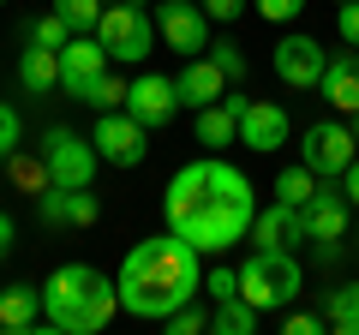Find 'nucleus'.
Listing matches in <instances>:
<instances>
[{"label": "nucleus", "mask_w": 359, "mask_h": 335, "mask_svg": "<svg viewBox=\"0 0 359 335\" xmlns=\"http://www.w3.org/2000/svg\"><path fill=\"white\" fill-rule=\"evenodd\" d=\"M162 210H168V228L180 240H192L198 252H228L252 233L257 198L240 168H228L222 156H204V162H186L168 180Z\"/></svg>", "instance_id": "1"}, {"label": "nucleus", "mask_w": 359, "mask_h": 335, "mask_svg": "<svg viewBox=\"0 0 359 335\" xmlns=\"http://www.w3.org/2000/svg\"><path fill=\"white\" fill-rule=\"evenodd\" d=\"M198 287H204V252H198L192 240H180L174 228L138 240L126 252V264H120V275H114L120 311L150 317V323H162L168 311H180L186 299H198Z\"/></svg>", "instance_id": "2"}, {"label": "nucleus", "mask_w": 359, "mask_h": 335, "mask_svg": "<svg viewBox=\"0 0 359 335\" xmlns=\"http://www.w3.org/2000/svg\"><path fill=\"white\" fill-rule=\"evenodd\" d=\"M114 311H120L114 282L90 264H60L42 282V317H48L54 335H96Z\"/></svg>", "instance_id": "3"}, {"label": "nucleus", "mask_w": 359, "mask_h": 335, "mask_svg": "<svg viewBox=\"0 0 359 335\" xmlns=\"http://www.w3.org/2000/svg\"><path fill=\"white\" fill-rule=\"evenodd\" d=\"M240 299L264 317V311H276V306H294L299 299V264H294V252H264L257 245L252 258L240 264Z\"/></svg>", "instance_id": "4"}, {"label": "nucleus", "mask_w": 359, "mask_h": 335, "mask_svg": "<svg viewBox=\"0 0 359 335\" xmlns=\"http://www.w3.org/2000/svg\"><path fill=\"white\" fill-rule=\"evenodd\" d=\"M96 42L108 48V60H114V66L150 60V48H156V18H150V6H132V0L102 6V18H96Z\"/></svg>", "instance_id": "5"}, {"label": "nucleus", "mask_w": 359, "mask_h": 335, "mask_svg": "<svg viewBox=\"0 0 359 335\" xmlns=\"http://www.w3.org/2000/svg\"><path fill=\"white\" fill-rule=\"evenodd\" d=\"M96 144L90 138H78V132H66V126H54L48 138H42V168H48V186H66V192H78V186H90L96 180Z\"/></svg>", "instance_id": "6"}, {"label": "nucleus", "mask_w": 359, "mask_h": 335, "mask_svg": "<svg viewBox=\"0 0 359 335\" xmlns=\"http://www.w3.org/2000/svg\"><path fill=\"white\" fill-rule=\"evenodd\" d=\"M353 156H359V144H353V132H347V120H318V126L299 132V162H306L318 180H341Z\"/></svg>", "instance_id": "7"}, {"label": "nucleus", "mask_w": 359, "mask_h": 335, "mask_svg": "<svg viewBox=\"0 0 359 335\" xmlns=\"http://www.w3.org/2000/svg\"><path fill=\"white\" fill-rule=\"evenodd\" d=\"M90 144H96V156H102V162L138 168L144 156H150V126H138L126 108H108V114L96 120V132H90Z\"/></svg>", "instance_id": "8"}, {"label": "nucleus", "mask_w": 359, "mask_h": 335, "mask_svg": "<svg viewBox=\"0 0 359 335\" xmlns=\"http://www.w3.org/2000/svg\"><path fill=\"white\" fill-rule=\"evenodd\" d=\"M299 221H306V240L318 245V258H335V240L347 233V192H335L330 180L299 204Z\"/></svg>", "instance_id": "9"}, {"label": "nucleus", "mask_w": 359, "mask_h": 335, "mask_svg": "<svg viewBox=\"0 0 359 335\" xmlns=\"http://www.w3.org/2000/svg\"><path fill=\"white\" fill-rule=\"evenodd\" d=\"M150 18H156V36H162L174 54H204V48H210V13H204V6L162 0Z\"/></svg>", "instance_id": "10"}, {"label": "nucleus", "mask_w": 359, "mask_h": 335, "mask_svg": "<svg viewBox=\"0 0 359 335\" xmlns=\"http://www.w3.org/2000/svg\"><path fill=\"white\" fill-rule=\"evenodd\" d=\"M108 66L114 60H108V48L96 42V30H78V36L60 48V90L72 96V102H84V90L108 72Z\"/></svg>", "instance_id": "11"}, {"label": "nucleus", "mask_w": 359, "mask_h": 335, "mask_svg": "<svg viewBox=\"0 0 359 335\" xmlns=\"http://www.w3.org/2000/svg\"><path fill=\"white\" fill-rule=\"evenodd\" d=\"M126 114L138 120V126H168V120L180 114V96H174V78H162V72H138L126 84Z\"/></svg>", "instance_id": "12"}, {"label": "nucleus", "mask_w": 359, "mask_h": 335, "mask_svg": "<svg viewBox=\"0 0 359 335\" xmlns=\"http://www.w3.org/2000/svg\"><path fill=\"white\" fill-rule=\"evenodd\" d=\"M276 78H282L287 90H318L323 78V42L318 36H282L276 42Z\"/></svg>", "instance_id": "13"}, {"label": "nucleus", "mask_w": 359, "mask_h": 335, "mask_svg": "<svg viewBox=\"0 0 359 335\" xmlns=\"http://www.w3.org/2000/svg\"><path fill=\"white\" fill-rule=\"evenodd\" d=\"M252 245H264V252H294V245H306V221H299V210L294 204H276L269 210H257L252 216Z\"/></svg>", "instance_id": "14"}, {"label": "nucleus", "mask_w": 359, "mask_h": 335, "mask_svg": "<svg viewBox=\"0 0 359 335\" xmlns=\"http://www.w3.org/2000/svg\"><path fill=\"white\" fill-rule=\"evenodd\" d=\"M240 144L245 150H282L287 144V108L282 102H245L240 108Z\"/></svg>", "instance_id": "15"}, {"label": "nucleus", "mask_w": 359, "mask_h": 335, "mask_svg": "<svg viewBox=\"0 0 359 335\" xmlns=\"http://www.w3.org/2000/svg\"><path fill=\"white\" fill-rule=\"evenodd\" d=\"M222 90H228V78H222V66L210 60V54L186 60V66H180V78H174V96H180V108H204V102H222Z\"/></svg>", "instance_id": "16"}, {"label": "nucleus", "mask_w": 359, "mask_h": 335, "mask_svg": "<svg viewBox=\"0 0 359 335\" xmlns=\"http://www.w3.org/2000/svg\"><path fill=\"white\" fill-rule=\"evenodd\" d=\"M318 90H323V102H330L335 114H359V48H353V54H335V60H323Z\"/></svg>", "instance_id": "17"}, {"label": "nucleus", "mask_w": 359, "mask_h": 335, "mask_svg": "<svg viewBox=\"0 0 359 335\" xmlns=\"http://www.w3.org/2000/svg\"><path fill=\"white\" fill-rule=\"evenodd\" d=\"M0 329L6 335L48 329V317H42V287H0Z\"/></svg>", "instance_id": "18"}, {"label": "nucleus", "mask_w": 359, "mask_h": 335, "mask_svg": "<svg viewBox=\"0 0 359 335\" xmlns=\"http://www.w3.org/2000/svg\"><path fill=\"white\" fill-rule=\"evenodd\" d=\"M233 138H240V114H233L228 102H204L198 108V144H204V150H228Z\"/></svg>", "instance_id": "19"}, {"label": "nucleus", "mask_w": 359, "mask_h": 335, "mask_svg": "<svg viewBox=\"0 0 359 335\" xmlns=\"http://www.w3.org/2000/svg\"><path fill=\"white\" fill-rule=\"evenodd\" d=\"M18 84H25L30 96L54 90V84H60V54H54V48H36V42H30V54L18 60Z\"/></svg>", "instance_id": "20"}, {"label": "nucleus", "mask_w": 359, "mask_h": 335, "mask_svg": "<svg viewBox=\"0 0 359 335\" xmlns=\"http://www.w3.org/2000/svg\"><path fill=\"white\" fill-rule=\"evenodd\" d=\"M323 323H330L335 335H359V282H341L330 294V306H323Z\"/></svg>", "instance_id": "21"}, {"label": "nucleus", "mask_w": 359, "mask_h": 335, "mask_svg": "<svg viewBox=\"0 0 359 335\" xmlns=\"http://www.w3.org/2000/svg\"><path fill=\"white\" fill-rule=\"evenodd\" d=\"M210 329H216V335H252L257 329V311L233 294V299H222V306L210 311Z\"/></svg>", "instance_id": "22"}, {"label": "nucleus", "mask_w": 359, "mask_h": 335, "mask_svg": "<svg viewBox=\"0 0 359 335\" xmlns=\"http://www.w3.org/2000/svg\"><path fill=\"white\" fill-rule=\"evenodd\" d=\"M311 192H318V174H311L306 162H299V168H282V174H276V198H282V204H294V210H299Z\"/></svg>", "instance_id": "23"}, {"label": "nucleus", "mask_w": 359, "mask_h": 335, "mask_svg": "<svg viewBox=\"0 0 359 335\" xmlns=\"http://www.w3.org/2000/svg\"><path fill=\"white\" fill-rule=\"evenodd\" d=\"M84 102L96 108V114H108V108H126V78H114V72H102L96 84L84 90Z\"/></svg>", "instance_id": "24"}, {"label": "nucleus", "mask_w": 359, "mask_h": 335, "mask_svg": "<svg viewBox=\"0 0 359 335\" xmlns=\"http://www.w3.org/2000/svg\"><path fill=\"white\" fill-rule=\"evenodd\" d=\"M72 36H78V30L66 25L60 13H48V18H36V30H30V42H36V48H54V54H60L66 42H72Z\"/></svg>", "instance_id": "25"}, {"label": "nucleus", "mask_w": 359, "mask_h": 335, "mask_svg": "<svg viewBox=\"0 0 359 335\" xmlns=\"http://www.w3.org/2000/svg\"><path fill=\"white\" fill-rule=\"evenodd\" d=\"M204 54L222 66V78H228V84H240V78H245V48H240V42H228V36H222V42H210Z\"/></svg>", "instance_id": "26"}, {"label": "nucleus", "mask_w": 359, "mask_h": 335, "mask_svg": "<svg viewBox=\"0 0 359 335\" xmlns=\"http://www.w3.org/2000/svg\"><path fill=\"white\" fill-rule=\"evenodd\" d=\"M54 13H60L72 30H96V18H102V0H54Z\"/></svg>", "instance_id": "27"}, {"label": "nucleus", "mask_w": 359, "mask_h": 335, "mask_svg": "<svg viewBox=\"0 0 359 335\" xmlns=\"http://www.w3.org/2000/svg\"><path fill=\"white\" fill-rule=\"evenodd\" d=\"M96 216H102V204L90 198V186H78V192H66V228H90Z\"/></svg>", "instance_id": "28"}, {"label": "nucleus", "mask_w": 359, "mask_h": 335, "mask_svg": "<svg viewBox=\"0 0 359 335\" xmlns=\"http://www.w3.org/2000/svg\"><path fill=\"white\" fill-rule=\"evenodd\" d=\"M168 335H198V329H210V311H198L192 306V299H186V306H180V311H168Z\"/></svg>", "instance_id": "29"}, {"label": "nucleus", "mask_w": 359, "mask_h": 335, "mask_svg": "<svg viewBox=\"0 0 359 335\" xmlns=\"http://www.w3.org/2000/svg\"><path fill=\"white\" fill-rule=\"evenodd\" d=\"M252 13L269 18V25H294V18L306 13V0H252Z\"/></svg>", "instance_id": "30"}, {"label": "nucleus", "mask_w": 359, "mask_h": 335, "mask_svg": "<svg viewBox=\"0 0 359 335\" xmlns=\"http://www.w3.org/2000/svg\"><path fill=\"white\" fill-rule=\"evenodd\" d=\"M204 294L216 299V306L233 299V294H240V270H228V264H222V270H204Z\"/></svg>", "instance_id": "31"}, {"label": "nucleus", "mask_w": 359, "mask_h": 335, "mask_svg": "<svg viewBox=\"0 0 359 335\" xmlns=\"http://www.w3.org/2000/svg\"><path fill=\"white\" fill-rule=\"evenodd\" d=\"M335 30H341V42H347V48H359V0L335 6Z\"/></svg>", "instance_id": "32"}, {"label": "nucleus", "mask_w": 359, "mask_h": 335, "mask_svg": "<svg viewBox=\"0 0 359 335\" xmlns=\"http://www.w3.org/2000/svg\"><path fill=\"white\" fill-rule=\"evenodd\" d=\"M18 138H25V126H18L13 108L0 102V156H13V150H18Z\"/></svg>", "instance_id": "33"}, {"label": "nucleus", "mask_w": 359, "mask_h": 335, "mask_svg": "<svg viewBox=\"0 0 359 335\" xmlns=\"http://www.w3.org/2000/svg\"><path fill=\"white\" fill-rule=\"evenodd\" d=\"M198 6H204L210 18H222V25H233V18H240L245 6H252V0H198Z\"/></svg>", "instance_id": "34"}, {"label": "nucleus", "mask_w": 359, "mask_h": 335, "mask_svg": "<svg viewBox=\"0 0 359 335\" xmlns=\"http://www.w3.org/2000/svg\"><path fill=\"white\" fill-rule=\"evenodd\" d=\"M282 329H287V335H323L330 323H323V317H311V311H294V317H282Z\"/></svg>", "instance_id": "35"}, {"label": "nucleus", "mask_w": 359, "mask_h": 335, "mask_svg": "<svg viewBox=\"0 0 359 335\" xmlns=\"http://www.w3.org/2000/svg\"><path fill=\"white\" fill-rule=\"evenodd\" d=\"M341 192H347V204H359V156L347 162V174H341Z\"/></svg>", "instance_id": "36"}, {"label": "nucleus", "mask_w": 359, "mask_h": 335, "mask_svg": "<svg viewBox=\"0 0 359 335\" xmlns=\"http://www.w3.org/2000/svg\"><path fill=\"white\" fill-rule=\"evenodd\" d=\"M13 252V216H0V258Z\"/></svg>", "instance_id": "37"}, {"label": "nucleus", "mask_w": 359, "mask_h": 335, "mask_svg": "<svg viewBox=\"0 0 359 335\" xmlns=\"http://www.w3.org/2000/svg\"><path fill=\"white\" fill-rule=\"evenodd\" d=\"M347 132H353V144H359V114H347Z\"/></svg>", "instance_id": "38"}, {"label": "nucleus", "mask_w": 359, "mask_h": 335, "mask_svg": "<svg viewBox=\"0 0 359 335\" xmlns=\"http://www.w3.org/2000/svg\"><path fill=\"white\" fill-rule=\"evenodd\" d=\"M102 6H114V0H102Z\"/></svg>", "instance_id": "39"}, {"label": "nucleus", "mask_w": 359, "mask_h": 335, "mask_svg": "<svg viewBox=\"0 0 359 335\" xmlns=\"http://www.w3.org/2000/svg\"><path fill=\"white\" fill-rule=\"evenodd\" d=\"M335 6H347V0H335Z\"/></svg>", "instance_id": "40"}, {"label": "nucleus", "mask_w": 359, "mask_h": 335, "mask_svg": "<svg viewBox=\"0 0 359 335\" xmlns=\"http://www.w3.org/2000/svg\"><path fill=\"white\" fill-rule=\"evenodd\" d=\"M0 6H6V0H0Z\"/></svg>", "instance_id": "41"}]
</instances>
